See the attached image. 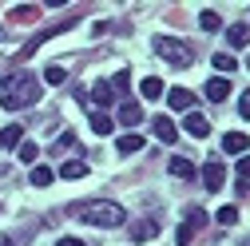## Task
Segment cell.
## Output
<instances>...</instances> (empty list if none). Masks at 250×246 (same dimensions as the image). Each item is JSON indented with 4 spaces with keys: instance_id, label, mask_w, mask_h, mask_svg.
Segmentation results:
<instances>
[{
    "instance_id": "cell-1",
    "label": "cell",
    "mask_w": 250,
    "mask_h": 246,
    "mask_svg": "<svg viewBox=\"0 0 250 246\" xmlns=\"http://www.w3.org/2000/svg\"><path fill=\"white\" fill-rule=\"evenodd\" d=\"M40 91H44L40 76H32V72H12L8 80H0V107H4V111L32 107V103L40 100Z\"/></svg>"
},
{
    "instance_id": "cell-2",
    "label": "cell",
    "mask_w": 250,
    "mask_h": 246,
    "mask_svg": "<svg viewBox=\"0 0 250 246\" xmlns=\"http://www.w3.org/2000/svg\"><path fill=\"white\" fill-rule=\"evenodd\" d=\"M123 206L119 203H83L80 206V223H87V226H104V230H111V226H123Z\"/></svg>"
},
{
    "instance_id": "cell-3",
    "label": "cell",
    "mask_w": 250,
    "mask_h": 246,
    "mask_svg": "<svg viewBox=\"0 0 250 246\" xmlns=\"http://www.w3.org/2000/svg\"><path fill=\"white\" fill-rule=\"evenodd\" d=\"M155 56L167 60L171 68H187L191 64V52H187L183 40H171V36H155Z\"/></svg>"
},
{
    "instance_id": "cell-4",
    "label": "cell",
    "mask_w": 250,
    "mask_h": 246,
    "mask_svg": "<svg viewBox=\"0 0 250 246\" xmlns=\"http://www.w3.org/2000/svg\"><path fill=\"white\" fill-rule=\"evenodd\" d=\"M203 223H207V214H203L199 206H195V210H187V219H183V223H179V230H175V242H179V246H191Z\"/></svg>"
},
{
    "instance_id": "cell-5",
    "label": "cell",
    "mask_w": 250,
    "mask_h": 246,
    "mask_svg": "<svg viewBox=\"0 0 250 246\" xmlns=\"http://www.w3.org/2000/svg\"><path fill=\"white\" fill-rule=\"evenodd\" d=\"M223 151H227V155H250V135L227 131V135H223Z\"/></svg>"
},
{
    "instance_id": "cell-6",
    "label": "cell",
    "mask_w": 250,
    "mask_h": 246,
    "mask_svg": "<svg viewBox=\"0 0 250 246\" xmlns=\"http://www.w3.org/2000/svg\"><path fill=\"white\" fill-rule=\"evenodd\" d=\"M227 96H230V80H227V76L207 80V100H210V103H223Z\"/></svg>"
},
{
    "instance_id": "cell-7",
    "label": "cell",
    "mask_w": 250,
    "mask_h": 246,
    "mask_svg": "<svg viewBox=\"0 0 250 246\" xmlns=\"http://www.w3.org/2000/svg\"><path fill=\"white\" fill-rule=\"evenodd\" d=\"M163 96H167V103H171L175 111H191V107H195V96H191L187 87H171V91H163Z\"/></svg>"
},
{
    "instance_id": "cell-8",
    "label": "cell",
    "mask_w": 250,
    "mask_h": 246,
    "mask_svg": "<svg viewBox=\"0 0 250 246\" xmlns=\"http://www.w3.org/2000/svg\"><path fill=\"white\" fill-rule=\"evenodd\" d=\"M155 135H159L163 143H175V139H179L175 119H171V115H155Z\"/></svg>"
},
{
    "instance_id": "cell-9",
    "label": "cell",
    "mask_w": 250,
    "mask_h": 246,
    "mask_svg": "<svg viewBox=\"0 0 250 246\" xmlns=\"http://www.w3.org/2000/svg\"><path fill=\"white\" fill-rule=\"evenodd\" d=\"M203 183H207V191L214 195V191H223V183H227V171L218 167V163H207V171H203Z\"/></svg>"
},
{
    "instance_id": "cell-10",
    "label": "cell",
    "mask_w": 250,
    "mask_h": 246,
    "mask_svg": "<svg viewBox=\"0 0 250 246\" xmlns=\"http://www.w3.org/2000/svg\"><path fill=\"white\" fill-rule=\"evenodd\" d=\"M91 100H96V111H107L111 103H115V91H111V83L104 80V83H96L91 87Z\"/></svg>"
},
{
    "instance_id": "cell-11",
    "label": "cell",
    "mask_w": 250,
    "mask_h": 246,
    "mask_svg": "<svg viewBox=\"0 0 250 246\" xmlns=\"http://www.w3.org/2000/svg\"><path fill=\"white\" fill-rule=\"evenodd\" d=\"M24 143V131H20V123H8V127H0V151H12Z\"/></svg>"
},
{
    "instance_id": "cell-12",
    "label": "cell",
    "mask_w": 250,
    "mask_h": 246,
    "mask_svg": "<svg viewBox=\"0 0 250 246\" xmlns=\"http://www.w3.org/2000/svg\"><path fill=\"white\" fill-rule=\"evenodd\" d=\"M207 131H210L207 115H199V111H187V135H195V139H207Z\"/></svg>"
},
{
    "instance_id": "cell-13",
    "label": "cell",
    "mask_w": 250,
    "mask_h": 246,
    "mask_svg": "<svg viewBox=\"0 0 250 246\" xmlns=\"http://www.w3.org/2000/svg\"><path fill=\"white\" fill-rule=\"evenodd\" d=\"M227 44L230 48H246L250 44V24H230L227 28Z\"/></svg>"
},
{
    "instance_id": "cell-14",
    "label": "cell",
    "mask_w": 250,
    "mask_h": 246,
    "mask_svg": "<svg viewBox=\"0 0 250 246\" xmlns=\"http://www.w3.org/2000/svg\"><path fill=\"white\" fill-rule=\"evenodd\" d=\"M83 175H87V163L83 159H68L64 167H60V179H68V183H80Z\"/></svg>"
},
{
    "instance_id": "cell-15",
    "label": "cell",
    "mask_w": 250,
    "mask_h": 246,
    "mask_svg": "<svg viewBox=\"0 0 250 246\" xmlns=\"http://www.w3.org/2000/svg\"><path fill=\"white\" fill-rule=\"evenodd\" d=\"M167 171H171L175 179H195V163H191V159H183V155H175V159L167 163Z\"/></svg>"
},
{
    "instance_id": "cell-16",
    "label": "cell",
    "mask_w": 250,
    "mask_h": 246,
    "mask_svg": "<svg viewBox=\"0 0 250 246\" xmlns=\"http://www.w3.org/2000/svg\"><path fill=\"white\" fill-rule=\"evenodd\" d=\"M139 96H143V100H163V80H159V76H147V80L139 83Z\"/></svg>"
},
{
    "instance_id": "cell-17",
    "label": "cell",
    "mask_w": 250,
    "mask_h": 246,
    "mask_svg": "<svg viewBox=\"0 0 250 246\" xmlns=\"http://www.w3.org/2000/svg\"><path fill=\"white\" fill-rule=\"evenodd\" d=\"M91 131H96V135H111L115 131V119L107 111H91Z\"/></svg>"
},
{
    "instance_id": "cell-18",
    "label": "cell",
    "mask_w": 250,
    "mask_h": 246,
    "mask_svg": "<svg viewBox=\"0 0 250 246\" xmlns=\"http://www.w3.org/2000/svg\"><path fill=\"white\" fill-rule=\"evenodd\" d=\"M139 119H143V107L139 103H123L119 107V123H123V127H135Z\"/></svg>"
},
{
    "instance_id": "cell-19",
    "label": "cell",
    "mask_w": 250,
    "mask_h": 246,
    "mask_svg": "<svg viewBox=\"0 0 250 246\" xmlns=\"http://www.w3.org/2000/svg\"><path fill=\"white\" fill-rule=\"evenodd\" d=\"M115 147H119V151H123V155H135V151H139V147H143V135H135V131H127V135H123V139H119V143H115Z\"/></svg>"
},
{
    "instance_id": "cell-20",
    "label": "cell",
    "mask_w": 250,
    "mask_h": 246,
    "mask_svg": "<svg viewBox=\"0 0 250 246\" xmlns=\"http://www.w3.org/2000/svg\"><path fill=\"white\" fill-rule=\"evenodd\" d=\"M199 28H203V32H218V28H223V20H218V12H214V8H203Z\"/></svg>"
},
{
    "instance_id": "cell-21",
    "label": "cell",
    "mask_w": 250,
    "mask_h": 246,
    "mask_svg": "<svg viewBox=\"0 0 250 246\" xmlns=\"http://www.w3.org/2000/svg\"><path fill=\"white\" fill-rule=\"evenodd\" d=\"M155 230H159V226H155L151 219H143V223H135V226H131V238H135V242H143V238H151Z\"/></svg>"
},
{
    "instance_id": "cell-22",
    "label": "cell",
    "mask_w": 250,
    "mask_h": 246,
    "mask_svg": "<svg viewBox=\"0 0 250 246\" xmlns=\"http://www.w3.org/2000/svg\"><path fill=\"white\" fill-rule=\"evenodd\" d=\"M52 179H56V175H52L48 167H32V175H28V183H32V187H48Z\"/></svg>"
},
{
    "instance_id": "cell-23",
    "label": "cell",
    "mask_w": 250,
    "mask_h": 246,
    "mask_svg": "<svg viewBox=\"0 0 250 246\" xmlns=\"http://www.w3.org/2000/svg\"><path fill=\"white\" fill-rule=\"evenodd\" d=\"M64 80H68V72L60 68V64H52V68H44V83H52V87H60V83H64Z\"/></svg>"
},
{
    "instance_id": "cell-24",
    "label": "cell",
    "mask_w": 250,
    "mask_h": 246,
    "mask_svg": "<svg viewBox=\"0 0 250 246\" xmlns=\"http://www.w3.org/2000/svg\"><path fill=\"white\" fill-rule=\"evenodd\" d=\"M214 68H218V76H223V72H234L238 64H234V56H230V52H214Z\"/></svg>"
},
{
    "instance_id": "cell-25",
    "label": "cell",
    "mask_w": 250,
    "mask_h": 246,
    "mask_svg": "<svg viewBox=\"0 0 250 246\" xmlns=\"http://www.w3.org/2000/svg\"><path fill=\"white\" fill-rule=\"evenodd\" d=\"M16 155H20V163H36V159H40V147H36V143H20Z\"/></svg>"
},
{
    "instance_id": "cell-26",
    "label": "cell",
    "mask_w": 250,
    "mask_h": 246,
    "mask_svg": "<svg viewBox=\"0 0 250 246\" xmlns=\"http://www.w3.org/2000/svg\"><path fill=\"white\" fill-rule=\"evenodd\" d=\"M12 16H16V20H36V16H40V8H36V4H16V8H12Z\"/></svg>"
},
{
    "instance_id": "cell-27",
    "label": "cell",
    "mask_w": 250,
    "mask_h": 246,
    "mask_svg": "<svg viewBox=\"0 0 250 246\" xmlns=\"http://www.w3.org/2000/svg\"><path fill=\"white\" fill-rule=\"evenodd\" d=\"M238 223V206H223L218 210V226H234Z\"/></svg>"
},
{
    "instance_id": "cell-28",
    "label": "cell",
    "mask_w": 250,
    "mask_h": 246,
    "mask_svg": "<svg viewBox=\"0 0 250 246\" xmlns=\"http://www.w3.org/2000/svg\"><path fill=\"white\" fill-rule=\"evenodd\" d=\"M111 91H115V96H123V91H131V76H127V72H119V76L111 80Z\"/></svg>"
},
{
    "instance_id": "cell-29",
    "label": "cell",
    "mask_w": 250,
    "mask_h": 246,
    "mask_svg": "<svg viewBox=\"0 0 250 246\" xmlns=\"http://www.w3.org/2000/svg\"><path fill=\"white\" fill-rule=\"evenodd\" d=\"M238 115L250 119V91H242V96H238Z\"/></svg>"
},
{
    "instance_id": "cell-30",
    "label": "cell",
    "mask_w": 250,
    "mask_h": 246,
    "mask_svg": "<svg viewBox=\"0 0 250 246\" xmlns=\"http://www.w3.org/2000/svg\"><path fill=\"white\" fill-rule=\"evenodd\" d=\"M234 175H242V179H250V155H242V159H238V167H234Z\"/></svg>"
},
{
    "instance_id": "cell-31",
    "label": "cell",
    "mask_w": 250,
    "mask_h": 246,
    "mask_svg": "<svg viewBox=\"0 0 250 246\" xmlns=\"http://www.w3.org/2000/svg\"><path fill=\"white\" fill-rule=\"evenodd\" d=\"M56 246H83V242H80V238H60Z\"/></svg>"
},
{
    "instance_id": "cell-32",
    "label": "cell",
    "mask_w": 250,
    "mask_h": 246,
    "mask_svg": "<svg viewBox=\"0 0 250 246\" xmlns=\"http://www.w3.org/2000/svg\"><path fill=\"white\" fill-rule=\"evenodd\" d=\"M242 246H250V238H242Z\"/></svg>"
},
{
    "instance_id": "cell-33",
    "label": "cell",
    "mask_w": 250,
    "mask_h": 246,
    "mask_svg": "<svg viewBox=\"0 0 250 246\" xmlns=\"http://www.w3.org/2000/svg\"><path fill=\"white\" fill-rule=\"evenodd\" d=\"M0 40H4V28H0Z\"/></svg>"
},
{
    "instance_id": "cell-34",
    "label": "cell",
    "mask_w": 250,
    "mask_h": 246,
    "mask_svg": "<svg viewBox=\"0 0 250 246\" xmlns=\"http://www.w3.org/2000/svg\"><path fill=\"white\" fill-rule=\"evenodd\" d=\"M246 68H250V60H246Z\"/></svg>"
}]
</instances>
